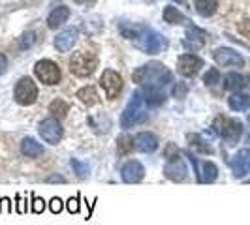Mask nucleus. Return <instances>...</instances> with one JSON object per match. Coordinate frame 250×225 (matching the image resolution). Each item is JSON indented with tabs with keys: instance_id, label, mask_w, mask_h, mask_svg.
Masks as SVG:
<instances>
[{
	"instance_id": "obj_1",
	"label": "nucleus",
	"mask_w": 250,
	"mask_h": 225,
	"mask_svg": "<svg viewBox=\"0 0 250 225\" xmlns=\"http://www.w3.org/2000/svg\"><path fill=\"white\" fill-rule=\"evenodd\" d=\"M119 30L126 39H130L139 51L147 55H158L167 47V39L156 30H152L150 26L139 25V23H121Z\"/></svg>"
},
{
	"instance_id": "obj_2",
	"label": "nucleus",
	"mask_w": 250,
	"mask_h": 225,
	"mask_svg": "<svg viewBox=\"0 0 250 225\" xmlns=\"http://www.w3.org/2000/svg\"><path fill=\"white\" fill-rule=\"evenodd\" d=\"M134 83L139 85H156V87H166L171 83V72L160 62H150L138 68L132 75Z\"/></svg>"
},
{
	"instance_id": "obj_3",
	"label": "nucleus",
	"mask_w": 250,
	"mask_h": 225,
	"mask_svg": "<svg viewBox=\"0 0 250 225\" xmlns=\"http://www.w3.org/2000/svg\"><path fill=\"white\" fill-rule=\"evenodd\" d=\"M145 100H143V96H141V92H134V96L130 98L128 101V105H126L125 112H123V116H121V126L128 130V128H134V126L141 124V122H145L147 118H149V112L145 109Z\"/></svg>"
},
{
	"instance_id": "obj_4",
	"label": "nucleus",
	"mask_w": 250,
	"mask_h": 225,
	"mask_svg": "<svg viewBox=\"0 0 250 225\" xmlns=\"http://www.w3.org/2000/svg\"><path fill=\"white\" fill-rule=\"evenodd\" d=\"M213 128H214V131L226 141V145H229V147L237 145L241 135H243V124H241L239 120H235V118L218 116V118L214 120Z\"/></svg>"
},
{
	"instance_id": "obj_5",
	"label": "nucleus",
	"mask_w": 250,
	"mask_h": 225,
	"mask_svg": "<svg viewBox=\"0 0 250 225\" xmlns=\"http://www.w3.org/2000/svg\"><path fill=\"white\" fill-rule=\"evenodd\" d=\"M96 68H98V58L94 56V53L77 51L70 58V72L77 77H88L94 74Z\"/></svg>"
},
{
	"instance_id": "obj_6",
	"label": "nucleus",
	"mask_w": 250,
	"mask_h": 225,
	"mask_svg": "<svg viewBox=\"0 0 250 225\" xmlns=\"http://www.w3.org/2000/svg\"><path fill=\"white\" fill-rule=\"evenodd\" d=\"M13 96L19 105H32L38 100V87L30 77H21L15 85Z\"/></svg>"
},
{
	"instance_id": "obj_7",
	"label": "nucleus",
	"mask_w": 250,
	"mask_h": 225,
	"mask_svg": "<svg viewBox=\"0 0 250 225\" xmlns=\"http://www.w3.org/2000/svg\"><path fill=\"white\" fill-rule=\"evenodd\" d=\"M34 74L43 85H59V81H61V68L47 58L38 60L34 66Z\"/></svg>"
},
{
	"instance_id": "obj_8",
	"label": "nucleus",
	"mask_w": 250,
	"mask_h": 225,
	"mask_svg": "<svg viewBox=\"0 0 250 225\" xmlns=\"http://www.w3.org/2000/svg\"><path fill=\"white\" fill-rule=\"evenodd\" d=\"M38 131H40L42 139H43L45 143H49V145H59V141L62 139V126H61V122H59L55 116L42 120Z\"/></svg>"
},
{
	"instance_id": "obj_9",
	"label": "nucleus",
	"mask_w": 250,
	"mask_h": 225,
	"mask_svg": "<svg viewBox=\"0 0 250 225\" xmlns=\"http://www.w3.org/2000/svg\"><path fill=\"white\" fill-rule=\"evenodd\" d=\"M190 162L194 165V173L198 176V182H203V184H209V182H214L216 176H218V169L213 162H200L196 160L192 154H188Z\"/></svg>"
},
{
	"instance_id": "obj_10",
	"label": "nucleus",
	"mask_w": 250,
	"mask_h": 225,
	"mask_svg": "<svg viewBox=\"0 0 250 225\" xmlns=\"http://www.w3.org/2000/svg\"><path fill=\"white\" fill-rule=\"evenodd\" d=\"M100 85L105 90V96L109 100H115L123 90V77L113 70H105L100 77Z\"/></svg>"
},
{
	"instance_id": "obj_11",
	"label": "nucleus",
	"mask_w": 250,
	"mask_h": 225,
	"mask_svg": "<svg viewBox=\"0 0 250 225\" xmlns=\"http://www.w3.org/2000/svg\"><path fill=\"white\" fill-rule=\"evenodd\" d=\"M213 58L218 66H224V68H241V66H245V58L239 55L237 51L229 49V47H218L213 53Z\"/></svg>"
},
{
	"instance_id": "obj_12",
	"label": "nucleus",
	"mask_w": 250,
	"mask_h": 225,
	"mask_svg": "<svg viewBox=\"0 0 250 225\" xmlns=\"http://www.w3.org/2000/svg\"><path fill=\"white\" fill-rule=\"evenodd\" d=\"M201 68H203V60H201L200 56H196V55H190V53L181 55L179 60H177V70H179V74L185 75V77H194Z\"/></svg>"
},
{
	"instance_id": "obj_13",
	"label": "nucleus",
	"mask_w": 250,
	"mask_h": 225,
	"mask_svg": "<svg viewBox=\"0 0 250 225\" xmlns=\"http://www.w3.org/2000/svg\"><path fill=\"white\" fill-rule=\"evenodd\" d=\"M121 176H123V180H125L126 184H138L145 176V167L139 162H136V160H130L128 163L123 165Z\"/></svg>"
},
{
	"instance_id": "obj_14",
	"label": "nucleus",
	"mask_w": 250,
	"mask_h": 225,
	"mask_svg": "<svg viewBox=\"0 0 250 225\" xmlns=\"http://www.w3.org/2000/svg\"><path fill=\"white\" fill-rule=\"evenodd\" d=\"M141 92V96H143V100L147 105L150 107H158V105H162L164 101H166V92H164L162 87H156V85H145L143 90H139Z\"/></svg>"
},
{
	"instance_id": "obj_15",
	"label": "nucleus",
	"mask_w": 250,
	"mask_h": 225,
	"mask_svg": "<svg viewBox=\"0 0 250 225\" xmlns=\"http://www.w3.org/2000/svg\"><path fill=\"white\" fill-rule=\"evenodd\" d=\"M231 171H233V175L237 176V178L250 173V150L249 149L241 150V152L235 154V158L231 160Z\"/></svg>"
},
{
	"instance_id": "obj_16",
	"label": "nucleus",
	"mask_w": 250,
	"mask_h": 225,
	"mask_svg": "<svg viewBox=\"0 0 250 225\" xmlns=\"http://www.w3.org/2000/svg\"><path fill=\"white\" fill-rule=\"evenodd\" d=\"M164 175L167 176L169 180H175V182H181V180H185L188 175V169L185 162L179 158V160H173V162H167L166 163V167H164Z\"/></svg>"
},
{
	"instance_id": "obj_17",
	"label": "nucleus",
	"mask_w": 250,
	"mask_h": 225,
	"mask_svg": "<svg viewBox=\"0 0 250 225\" xmlns=\"http://www.w3.org/2000/svg\"><path fill=\"white\" fill-rule=\"evenodd\" d=\"M75 41H77V30L75 28H68L61 32L59 36L55 38V47L61 53H68L70 49H74Z\"/></svg>"
},
{
	"instance_id": "obj_18",
	"label": "nucleus",
	"mask_w": 250,
	"mask_h": 225,
	"mask_svg": "<svg viewBox=\"0 0 250 225\" xmlns=\"http://www.w3.org/2000/svg\"><path fill=\"white\" fill-rule=\"evenodd\" d=\"M134 143H136V149L145 152V154H150V152H154V150L158 149V139H156V135L149 133V131L138 133L136 139H134Z\"/></svg>"
},
{
	"instance_id": "obj_19",
	"label": "nucleus",
	"mask_w": 250,
	"mask_h": 225,
	"mask_svg": "<svg viewBox=\"0 0 250 225\" xmlns=\"http://www.w3.org/2000/svg\"><path fill=\"white\" fill-rule=\"evenodd\" d=\"M68 17H70V10H68L66 6H59V8H55V10L49 13V17H47V26L55 30V28H59L61 25H64V23L68 21Z\"/></svg>"
},
{
	"instance_id": "obj_20",
	"label": "nucleus",
	"mask_w": 250,
	"mask_h": 225,
	"mask_svg": "<svg viewBox=\"0 0 250 225\" xmlns=\"http://www.w3.org/2000/svg\"><path fill=\"white\" fill-rule=\"evenodd\" d=\"M21 152H23V156H26V158H38V156L43 154V147L38 143L36 139L26 137L21 143Z\"/></svg>"
},
{
	"instance_id": "obj_21",
	"label": "nucleus",
	"mask_w": 250,
	"mask_h": 225,
	"mask_svg": "<svg viewBox=\"0 0 250 225\" xmlns=\"http://www.w3.org/2000/svg\"><path fill=\"white\" fill-rule=\"evenodd\" d=\"M162 17H164V21L169 23V25H183V23H188L187 15L179 12L175 6H166Z\"/></svg>"
},
{
	"instance_id": "obj_22",
	"label": "nucleus",
	"mask_w": 250,
	"mask_h": 225,
	"mask_svg": "<svg viewBox=\"0 0 250 225\" xmlns=\"http://www.w3.org/2000/svg\"><path fill=\"white\" fill-rule=\"evenodd\" d=\"M205 39H207V34L198 28V26H188L187 28V45H194V47H201L203 43H205Z\"/></svg>"
},
{
	"instance_id": "obj_23",
	"label": "nucleus",
	"mask_w": 250,
	"mask_h": 225,
	"mask_svg": "<svg viewBox=\"0 0 250 225\" xmlns=\"http://www.w3.org/2000/svg\"><path fill=\"white\" fill-rule=\"evenodd\" d=\"M194 4H196V12L201 17H211L218 8V0H196Z\"/></svg>"
},
{
	"instance_id": "obj_24",
	"label": "nucleus",
	"mask_w": 250,
	"mask_h": 225,
	"mask_svg": "<svg viewBox=\"0 0 250 225\" xmlns=\"http://www.w3.org/2000/svg\"><path fill=\"white\" fill-rule=\"evenodd\" d=\"M229 107L233 109V111H247L250 107V96L247 94H233V96H229Z\"/></svg>"
},
{
	"instance_id": "obj_25",
	"label": "nucleus",
	"mask_w": 250,
	"mask_h": 225,
	"mask_svg": "<svg viewBox=\"0 0 250 225\" xmlns=\"http://www.w3.org/2000/svg\"><path fill=\"white\" fill-rule=\"evenodd\" d=\"M75 96L83 101L85 105H88V107L98 103V94H96L94 87H83L81 90H77V94H75Z\"/></svg>"
},
{
	"instance_id": "obj_26",
	"label": "nucleus",
	"mask_w": 250,
	"mask_h": 225,
	"mask_svg": "<svg viewBox=\"0 0 250 225\" xmlns=\"http://www.w3.org/2000/svg\"><path fill=\"white\" fill-rule=\"evenodd\" d=\"M224 88L226 90H243L245 88V77L239 74H228L224 77Z\"/></svg>"
},
{
	"instance_id": "obj_27",
	"label": "nucleus",
	"mask_w": 250,
	"mask_h": 225,
	"mask_svg": "<svg viewBox=\"0 0 250 225\" xmlns=\"http://www.w3.org/2000/svg\"><path fill=\"white\" fill-rule=\"evenodd\" d=\"M68 111H70V105L66 103L64 100H61V98H57V100L51 101L49 105V112L55 116V118H64L66 114H68Z\"/></svg>"
},
{
	"instance_id": "obj_28",
	"label": "nucleus",
	"mask_w": 250,
	"mask_h": 225,
	"mask_svg": "<svg viewBox=\"0 0 250 225\" xmlns=\"http://www.w3.org/2000/svg\"><path fill=\"white\" fill-rule=\"evenodd\" d=\"M136 149V143H134V137H128V135H123L117 141V150L121 156H128L132 150Z\"/></svg>"
},
{
	"instance_id": "obj_29",
	"label": "nucleus",
	"mask_w": 250,
	"mask_h": 225,
	"mask_svg": "<svg viewBox=\"0 0 250 225\" xmlns=\"http://www.w3.org/2000/svg\"><path fill=\"white\" fill-rule=\"evenodd\" d=\"M70 165L74 167V171L77 173V176H79V178H87L88 173H90V167H88L87 163L79 162V160H75V158H72V160H70Z\"/></svg>"
},
{
	"instance_id": "obj_30",
	"label": "nucleus",
	"mask_w": 250,
	"mask_h": 225,
	"mask_svg": "<svg viewBox=\"0 0 250 225\" xmlns=\"http://www.w3.org/2000/svg\"><path fill=\"white\" fill-rule=\"evenodd\" d=\"M188 139L192 141L190 145L194 147V150H200V152H203V154H213V149H211V145H205V143H203V141H201L198 135H190Z\"/></svg>"
},
{
	"instance_id": "obj_31",
	"label": "nucleus",
	"mask_w": 250,
	"mask_h": 225,
	"mask_svg": "<svg viewBox=\"0 0 250 225\" xmlns=\"http://www.w3.org/2000/svg\"><path fill=\"white\" fill-rule=\"evenodd\" d=\"M164 158H166V162H173V160H179V158H181L179 147H177L175 143H167V147L164 149Z\"/></svg>"
},
{
	"instance_id": "obj_32",
	"label": "nucleus",
	"mask_w": 250,
	"mask_h": 225,
	"mask_svg": "<svg viewBox=\"0 0 250 225\" xmlns=\"http://www.w3.org/2000/svg\"><path fill=\"white\" fill-rule=\"evenodd\" d=\"M203 83H205L207 87H213L216 83H220V72H218L216 68H211L207 74L203 75Z\"/></svg>"
},
{
	"instance_id": "obj_33",
	"label": "nucleus",
	"mask_w": 250,
	"mask_h": 225,
	"mask_svg": "<svg viewBox=\"0 0 250 225\" xmlns=\"http://www.w3.org/2000/svg\"><path fill=\"white\" fill-rule=\"evenodd\" d=\"M36 34L34 32H26V34H23V38H21V49H28V47H32L34 45V41H36Z\"/></svg>"
},
{
	"instance_id": "obj_34",
	"label": "nucleus",
	"mask_w": 250,
	"mask_h": 225,
	"mask_svg": "<svg viewBox=\"0 0 250 225\" xmlns=\"http://www.w3.org/2000/svg\"><path fill=\"white\" fill-rule=\"evenodd\" d=\"M43 208H45V201L40 199V197H32V212L34 214H42L43 212Z\"/></svg>"
},
{
	"instance_id": "obj_35",
	"label": "nucleus",
	"mask_w": 250,
	"mask_h": 225,
	"mask_svg": "<svg viewBox=\"0 0 250 225\" xmlns=\"http://www.w3.org/2000/svg\"><path fill=\"white\" fill-rule=\"evenodd\" d=\"M188 92V88L185 83H179V85H175V88H173V98H185Z\"/></svg>"
},
{
	"instance_id": "obj_36",
	"label": "nucleus",
	"mask_w": 250,
	"mask_h": 225,
	"mask_svg": "<svg viewBox=\"0 0 250 225\" xmlns=\"http://www.w3.org/2000/svg\"><path fill=\"white\" fill-rule=\"evenodd\" d=\"M51 212L53 214H59L62 210V201L59 199V197H55V199H51V205H49Z\"/></svg>"
},
{
	"instance_id": "obj_37",
	"label": "nucleus",
	"mask_w": 250,
	"mask_h": 225,
	"mask_svg": "<svg viewBox=\"0 0 250 225\" xmlns=\"http://www.w3.org/2000/svg\"><path fill=\"white\" fill-rule=\"evenodd\" d=\"M68 210H70V214L79 212V197H72L68 201Z\"/></svg>"
},
{
	"instance_id": "obj_38",
	"label": "nucleus",
	"mask_w": 250,
	"mask_h": 225,
	"mask_svg": "<svg viewBox=\"0 0 250 225\" xmlns=\"http://www.w3.org/2000/svg\"><path fill=\"white\" fill-rule=\"evenodd\" d=\"M239 30H241V34H245V36H250V19L243 21V23L239 25Z\"/></svg>"
},
{
	"instance_id": "obj_39",
	"label": "nucleus",
	"mask_w": 250,
	"mask_h": 225,
	"mask_svg": "<svg viewBox=\"0 0 250 225\" xmlns=\"http://www.w3.org/2000/svg\"><path fill=\"white\" fill-rule=\"evenodd\" d=\"M6 68H8V60H6V56L0 53V75L6 72Z\"/></svg>"
},
{
	"instance_id": "obj_40",
	"label": "nucleus",
	"mask_w": 250,
	"mask_h": 225,
	"mask_svg": "<svg viewBox=\"0 0 250 225\" xmlns=\"http://www.w3.org/2000/svg\"><path fill=\"white\" fill-rule=\"evenodd\" d=\"M0 210H6V212H12V203H10V199H2V208Z\"/></svg>"
},
{
	"instance_id": "obj_41",
	"label": "nucleus",
	"mask_w": 250,
	"mask_h": 225,
	"mask_svg": "<svg viewBox=\"0 0 250 225\" xmlns=\"http://www.w3.org/2000/svg\"><path fill=\"white\" fill-rule=\"evenodd\" d=\"M47 182H66V178H64V176H49V178H47Z\"/></svg>"
},
{
	"instance_id": "obj_42",
	"label": "nucleus",
	"mask_w": 250,
	"mask_h": 225,
	"mask_svg": "<svg viewBox=\"0 0 250 225\" xmlns=\"http://www.w3.org/2000/svg\"><path fill=\"white\" fill-rule=\"evenodd\" d=\"M249 143H250V130H249Z\"/></svg>"
},
{
	"instance_id": "obj_43",
	"label": "nucleus",
	"mask_w": 250,
	"mask_h": 225,
	"mask_svg": "<svg viewBox=\"0 0 250 225\" xmlns=\"http://www.w3.org/2000/svg\"><path fill=\"white\" fill-rule=\"evenodd\" d=\"M75 2H85V0H75Z\"/></svg>"
}]
</instances>
